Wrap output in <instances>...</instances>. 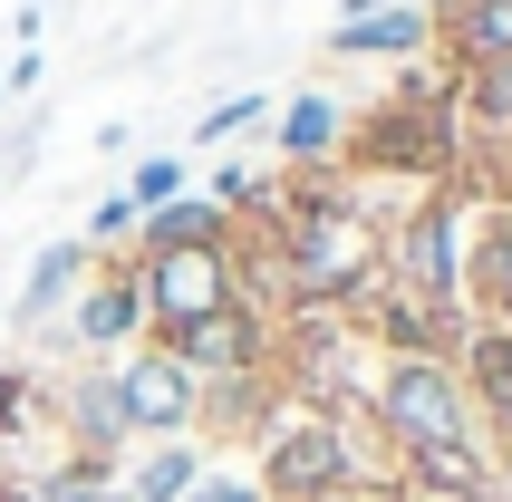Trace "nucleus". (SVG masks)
<instances>
[{"instance_id":"obj_20","label":"nucleus","mask_w":512,"mask_h":502,"mask_svg":"<svg viewBox=\"0 0 512 502\" xmlns=\"http://www.w3.org/2000/svg\"><path fill=\"white\" fill-rule=\"evenodd\" d=\"M455 126H464V145H474V136L503 145V136H512V58L455 68Z\"/></svg>"},{"instance_id":"obj_29","label":"nucleus","mask_w":512,"mask_h":502,"mask_svg":"<svg viewBox=\"0 0 512 502\" xmlns=\"http://www.w3.org/2000/svg\"><path fill=\"white\" fill-rule=\"evenodd\" d=\"M445 502H512V483H493V493H445Z\"/></svg>"},{"instance_id":"obj_24","label":"nucleus","mask_w":512,"mask_h":502,"mask_svg":"<svg viewBox=\"0 0 512 502\" xmlns=\"http://www.w3.org/2000/svg\"><path fill=\"white\" fill-rule=\"evenodd\" d=\"M252 126H271V97H261V87H242V97H223V107H203L194 145H232V136H252Z\"/></svg>"},{"instance_id":"obj_33","label":"nucleus","mask_w":512,"mask_h":502,"mask_svg":"<svg viewBox=\"0 0 512 502\" xmlns=\"http://www.w3.org/2000/svg\"><path fill=\"white\" fill-rule=\"evenodd\" d=\"M377 502H406V493H377Z\"/></svg>"},{"instance_id":"obj_5","label":"nucleus","mask_w":512,"mask_h":502,"mask_svg":"<svg viewBox=\"0 0 512 502\" xmlns=\"http://www.w3.org/2000/svg\"><path fill=\"white\" fill-rule=\"evenodd\" d=\"M58 348H68V358H97V367H116L126 348H145L136 251H97V271L78 280V300L58 309Z\"/></svg>"},{"instance_id":"obj_6","label":"nucleus","mask_w":512,"mask_h":502,"mask_svg":"<svg viewBox=\"0 0 512 502\" xmlns=\"http://www.w3.org/2000/svg\"><path fill=\"white\" fill-rule=\"evenodd\" d=\"M136 290H145V338L194 329V319H213V309L242 300L232 242H213V251H145V261H136Z\"/></svg>"},{"instance_id":"obj_7","label":"nucleus","mask_w":512,"mask_h":502,"mask_svg":"<svg viewBox=\"0 0 512 502\" xmlns=\"http://www.w3.org/2000/svg\"><path fill=\"white\" fill-rule=\"evenodd\" d=\"M116 396H126V435L136 445H165V435H194V396H203V377L174 348H126L116 358Z\"/></svg>"},{"instance_id":"obj_30","label":"nucleus","mask_w":512,"mask_h":502,"mask_svg":"<svg viewBox=\"0 0 512 502\" xmlns=\"http://www.w3.org/2000/svg\"><path fill=\"white\" fill-rule=\"evenodd\" d=\"M358 10H397V0H339V20H358Z\"/></svg>"},{"instance_id":"obj_11","label":"nucleus","mask_w":512,"mask_h":502,"mask_svg":"<svg viewBox=\"0 0 512 502\" xmlns=\"http://www.w3.org/2000/svg\"><path fill=\"white\" fill-rule=\"evenodd\" d=\"M455 377H464V396H474L484 445L512 464V329H493V319H464V338H455Z\"/></svg>"},{"instance_id":"obj_25","label":"nucleus","mask_w":512,"mask_h":502,"mask_svg":"<svg viewBox=\"0 0 512 502\" xmlns=\"http://www.w3.org/2000/svg\"><path fill=\"white\" fill-rule=\"evenodd\" d=\"M78 242H87V251H126V242H136V203H126V184H116V194L87 213V232H78Z\"/></svg>"},{"instance_id":"obj_18","label":"nucleus","mask_w":512,"mask_h":502,"mask_svg":"<svg viewBox=\"0 0 512 502\" xmlns=\"http://www.w3.org/2000/svg\"><path fill=\"white\" fill-rule=\"evenodd\" d=\"M232 232L242 223H232L213 194H174V203H155V213H136V242L126 251H136V261L145 251H213V242H232Z\"/></svg>"},{"instance_id":"obj_15","label":"nucleus","mask_w":512,"mask_h":502,"mask_svg":"<svg viewBox=\"0 0 512 502\" xmlns=\"http://www.w3.org/2000/svg\"><path fill=\"white\" fill-rule=\"evenodd\" d=\"M97 271V251L68 232V242H49L39 261H29V280H20V300H10V329H58V309L78 300V280Z\"/></svg>"},{"instance_id":"obj_12","label":"nucleus","mask_w":512,"mask_h":502,"mask_svg":"<svg viewBox=\"0 0 512 502\" xmlns=\"http://www.w3.org/2000/svg\"><path fill=\"white\" fill-rule=\"evenodd\" d=\"M493 483H503V454H493V445H416V454H397V493L406 502L493 493Z\"/></svg>"},{"instance_id":"obj_14","label":"nucleus","mask_w":512,"mask_h":502,"mask_svg":"<svg viewBox=\"0 0 512 502\" xmlns=\"http://www.w3.org/2000/svg\"><path fill=\"white\" fill-rule=\"evenodd\" d=\"M464 319L512 329V242H503V223H493V203L464 223Z\"/></svg>"},{"instance_id":"obj_32","label":"nucleus","mask_w":512,"mask_h":502,"mask_svg":"<svg viewBox=\"0 0 512 502\" xmlns=\"http://www.w3.org/2000/svg\"><path fill=\"white\" fill-rule=\"evenodd\" d=\"M0 107H10V78H0Z\"/></svg>"},{"instance_id":"obj_19","label":"nucleus","mask_w":512,"mask_h":502,"mask_svg":"<svg viewBox=\"0 0 512 502\" xmlns=\"http://www.w3.org/2000/svg\"><path fill=\"white\" fill-rule=\"evenodd\" d=\"M435 58L445 68L512 58V0H455V10H435Z\"/></svg>"},{"instance_id":"obj_16","label":"nucleus","mask_w":512,"mask_h":502,"mask_svg":"<svg viewBox=\"0 0 512 502\" xmlns=\"http://www.w3.org/2000/svg\"><path fill=\"white\" fill-rule=\"evenodd\" d=\"M435 49V20L416 10V0H397V10H358V20L329 29V58H426Z\"/></svg>"},{"instance_id":"obj_2","label":"nucleus","mask_w":512,"mask_h":502,"mask_svg":"<svg viewBox=\"0 0 512 502\" xmlns=\"http://www.w3.org/2000/svg\"><path fill=\"white\" fill-rule=\"evenodd\" d=\"M464 223H474V203L455 184H435L426 203H406L377 232V280L406 290L416 309H435V319H464Z\"/></svg>"},{"instance_id":"obj_3","label":"nucleus","mask_w":512,"mask_h":502,"mask_svg":"<svg viewBox=\"0 0 512 502\" xmlns=\"http://www.w3.org/2000/svg\"><path fill=\"white\" fill-rule=\"evenodd\" d=\"M368 416H377V435H387L397 454H416V445H484L455 358H377L368 367Z\"/></svg>"},{"instance_id":"obj_9","label":"nucleus","mask_w":512,"mask_h":502,"mask_svg":"<svg viewBox=\"0 0 512 502\" xmlns=\"http://www.w3.org/2000/svg\"><path fill=\"white\" fill-rule=\"evenodd\" d=\"M49 425L68 435V454H97V464H126V396H116V367L68 358V377L49 387Z\"/></svg>"},{"instance_id":"obj_28","label":"nucleus","mask_w":512,"mask_h":502,"mask_svg":"<svg viewBox=\"0 0 512 502\" xmlns=\"http://www.w3.org/2000/svg\"><path fill=\"white\" fill-rule=\"evenodd\" d=\"M0 502H39V493H29V483H20V474H0Z\"/></svg>"},{"instance_id":"obj_26","label":"nucleus","mask_w":512,"mask_h":502,"mask_svg":"<svg viewBox=\"0 0 512 502\" xmlns=\"http://www.w3.org/2000/svg\"><path fill=\"white\" fill-rule=\"evenodd\" d=\"M184 502H271V493H261V483L242 474V464H203V483H194Z\"/></svg>"},{"instance_id":"obj_10","label":"nucleus","mask_w":512,"mask_h":502,"mask_svg":"<svg viewBox=\"0 0 512 502\" xmlns=\"http://www.w3.org/2000/svg\"><path fill=\"white\" fill-rule=\"evenodd\" d=\"M281 406H290L281 367H252V377H203V396H194V445H203V454H213V445H261V435L281 425Z\"/></svg>"},{"instance_id":"obj_21","label":"nucleus","mask_w":512,"mask_h":502,"mask_svg":"<svg viewBox=\"0 0 512 502\" xmlns=\"http://www.w3.org/2000/svg\"><path fill=\"white\" fill-rule=\"evenodd\" d=\"M29 493L39 502H97L116 483V464H97V454H49V464H39V474H20Z\"/></svg>"},{"instance_id":"obj_13","label":"nucleus","mask_w":512,"mask_h":502,"mask_svg":"<svg viewBox=\"0 0 512 502\" xmlns=\"http://www.w3.org/2000/svg\"><path fill=\"white\" fill-rule=\"evenodd\" d=\"M339 136H348V107L329 87H300L271 107V165H339Z\"/></svg>"},{"instance_id":"obj_23","label":"nucleus","mask_w":512,"mask_h":502,"mask_svg":"<svg viewBox=\"0 0 512 502\" xmlns=\"http://www.w3.org/2000/svg\"><path fill=\"white\" fill-rule=\"evenodd\" d=\"M194 194V174H184V155H136V174H126V203L136 213H155V203Z\"/></svg>"},{"instance_id":"obj_8","label":"nucleus","mask_w":512,"mask_h":502,"mask_svg":"<svg viewBox=\"0 0 512 502\" xmlns=\"http://www.w3.org/2000/svg\"><path fill=\"white\" fill-rule=\"evenodd\" d=\"M155 348H174L194 377H252V367H281V319H261L252 300H232L213 319H194V329H165Z\"/></svg>"},{"instance_id":"obj_27","label":"nucleus","mask_w":512,"mask_h":502,"mask_svg":"<svg viewBox=\"0 0 512 502\" xmlns=\"http://www.w3.org/2000/svg\"><path fill=\"white\" fill-rule=\"evenodd\" d=\"M493 223H503V242H512V174L493 184Z\"/></svg>"},{"instance_id":"obj_22","label":"nucleus","mask_w":512,"mask_h":502,"mask_svg":"<svg viewBox=\"0 0 512 502\" xmlns=\"http://www.w3.org/2000/svg\"><path fill=\"white\" fill-rule=\"evenodd\" d=\"M49 416V387H39V367H0V445H10V435H20V425H39Z\"/></svg>"},{"instance_id":"obj_1","label":"nucleus","mask_w":512,"mask_h":502,"mask_svg":"<svg viewBox=\"0 0 512 502\" xmlns=\"http://www.w3.org/2000/svg\"><path fill=\"white\" fill-rule=\"evenodd\" d=\"M464 165V126H455V68L445 58H406L397 87L348 107V136H339V174L358 184H406V194H435L455 184Z\"/></svg>"},{"instance_id":"obj_31","label":"nucleus","mask_w":512,"mask_h":502,"mask_svg":"<svg viewBox=\"0 0 512 502\" xmlns=\"http://www.w3.org/2000/svg\"><path fill=\"white\" fill-rule=\"evenodd\" d=\"M416 10H426V20H435V10H455V0H416Z\"/></svg>"},{"instance_id":"obj_17","label":"nucleus","mask_w":512,"mask_h":502,"mask_svg":"<svg viewBox=\"0 0 512 502\" xmlns=\"http://www.w3.org/2000/svg\"><path fill=\"white\" fill-rule=\"evenodd\" d=\"M203 464L213 454L194 445V435H165V445H126V464H116V493L126 502H184L203 483Z\"/></svg>"},{"instance_id":"obj_4","label":"nucleus","mask_w":512,"mask_h":502,"mask_svg":"<svg viewBox=\"0 0 512 502\" xmlns=\"http://www.w3.org/2000/svg\"><path fill=\"white\" fill-rule=\"evenodd\" d=\"M271 242H281V271H290V309H348L377 280V223L348 194L329 203V213L281 223Z\"/></svg>"}]
</instances>
